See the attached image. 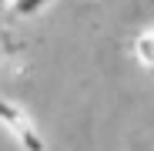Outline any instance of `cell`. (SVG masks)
Listing matches in <instances>:
<instances>
[{
  "instance_id": "2",
  "label": "cell",
  "mask_w": 154,
  "mask_h": 151,
  "mask_svg": "<svg viewBox=\"0 0 154 151\" xmlns=\"http://www.w3.org/2000/svg\"><path fill=\"white\" fill-rule=\"evenodd\" d=\"M54 0H10V10L17 14V17H37V14H44Z\"/></svg>"
},
{
  "instance_id": "4",
  "label": "cell",
  "mask_w": 154,
  "mask_h": 151,
  "mask_svg": "<svg viewBox=\"0 0 154 151\" xmlns=\"http://www.w3.org/2000/svg\"><path fill=\"white\" fill-rule=\"evenodd\" d=\"M0 118H4V124H7V128H20V124H27V118H23L14 104H7V101H0Z\"/></svg>"
},
{
  "instance_id": "1",
  "label": "cell",
  "mask_w": 154,
  "mask_h": 151,
  "mask_svg": "<svg viewBox=\"0 0 154 151\" xmlns=\"http://www.w3.org/2000/svg\"><path fill=\"white\" fill-rule=\"evenodd\" d=\"M134 61L141 67L154 71V27L144 30V34H137V40H134Z\"/></svg>"
},
{
  "instance_id": "3",
  "label": "cell",
  "mask_w": 154,
  "mask_h": 151,
  "mask_svg": "<svg viewBox=\"0 0 154 151\" xmlns=\"http://www.w3.org/2000/svg\"><path fill=\"white\" fill-rule=\"evenodd\" d=\"M14 138L23 144V151H47V148H44V138L30 128V121H27V124H20V128L14 131Z\"/></svg>"
}]
</instances>
